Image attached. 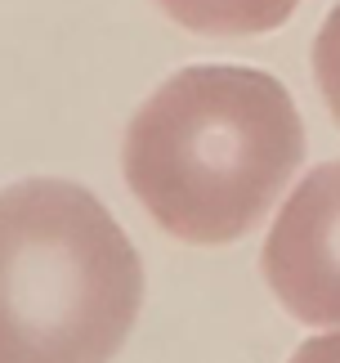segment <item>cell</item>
Here are the masks:
<instances>
[{
    "label": "cell",
    "mask_w": 340,
    "mask_h": 363,
    "mask_svg": "<svg viewBox=\"0 0 340 363\" xmlns=\"http://www.w3.org/2000/svg\"><path fill=\"white\" fill-rule=\"evenodd\" d=\"M305 162V121L260 67H183L125 130V184L179 242L220 247L268 216Z\"/></svg>",
    "instance_id": "obj_1"
},
{
    "label": "cell",
    "mask_w": 340,
    "mask_h": 363,
    "mask_svg": "<svg viewBox=\"0 0 340 363\" xmlns=\"http://www.w3.org/2000/svg\"><path fill=\"white\" fill-rule=\"evenodd\" d=\"M144 305L135 242L90 189L0 193V363H112Z\"/></svg>",
    "instance_id": "obj_2"
},
{
    "label": "cell",
    "mask_w": 340,
    "mask_h": 363,
    "mask_svg": "<svg viewBox=\"0 0 340 363\" xmlns=\"http://www.w3.org/2000/svg\"><path fill=\"white\" fill-rule=\"evenodd\" d=\"M264 278L309 328H340V162H327L291 189L260 251Z\"/></svg>",
    "instance_id": "obj_3"
},
{
    "label": "cell",
    "mask_w": 340,
    "mask_h": 363,
    "mask_svg": "<svg viewBox=\"0 0 340 363\" xmlns=\"http://www.w3.org/2000/svg\"><path fill=\"white\" fill-rule=\"evenodd\" d=\"M188 32L202 36H260L295 13L300 0H157Z\"/></svg>",
    "instance_id": "obj_4"
},
{
    "label": "cell",
    "mask_w": 340,
    "mask_h": 363,
    "mask_svg": "<svg viewBox=\"0 0 340 363\" xmlns=\"http://www.w3.org/2000/svg\"><path fill=\"white\" fill-rule=\"evenodd\" d=\"M314 77H318V90L327 99L336 125H340V5L327 13V23H322V32L314 40Z\"/></svg>",
    "instance_id": "obj_5"
},
{
    "label": "cell",
    "mask_w": 340,
    "mask_h": 363,
    "mask_svg": "<svg viewBox=\"0 0 340 363\" xmlns=\"http://www.w3.org/2000/svg\"><path fill=\"white\" fill-rule=\"evenodd\" d=\"M287 363H340V332H327V337L305 341Z\"/></svg>",
    "instance_id": "obj_6"
}]
</instances>
